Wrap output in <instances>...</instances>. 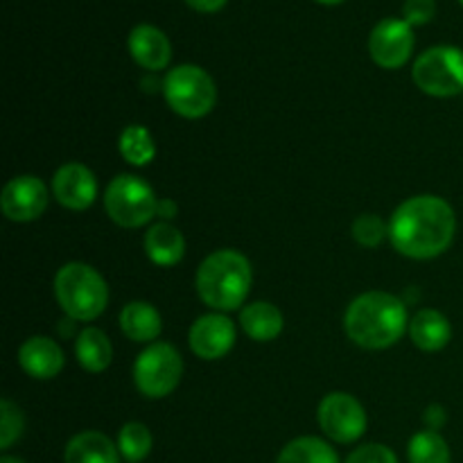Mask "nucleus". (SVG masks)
I'll use <instances>...</instances> for the list:
<instances>
[{
    "instance_id": "nucleus-9",
    "label": "nucleus",
    "mask_w": 463,
    "mask_h": 463,
    "mask_svg": "<svg viewBox=\"0 0 463 463\" xmlns=\"http://www.w3.org/2000/svg\"><path fill=\"white\" fill-rule=\"evenodd\" d=\"M319 428L330 441L353 443L366 432V410L355 396L333 392L319 402L317 410Z\"/></svg>"
},
{
    "instance_id": "nucleus-19",
    "label": "nucleus",
    "mask_w": 463,
    "mask_h": 463,
    "mask_svg": "<svg viewBox=\"0 0 463 463\" xmlns=\"http://www.w3.org/2000/svg\"><path fill=\"white\" fill-rule=\"evenodd\" d=\"M145 253L158 267H175L185 253V238L170 222H158L145 233Z\"/></svg>"
},
{
    "instance_id": "nucleus-27",
    "label": "nucleus",
    "mask_w": 463,
    "mask_h": 463,
    "mask_svg": "<svg viewBox=\"0 0 463 463\" xmlns=\"http://www.w3.org/2000/svg\"><path fill=\"white\" fill-rule=\"evenodd\" d=\"M389 235V226L373 213H364L353 222V238L360 247L375 249L383 244V240Z\"/></svg>"
},
{
    "instance_id": "nucleus-21",
    "label": "nucleus",
    "mask_w": 463,
    "mask_h": 463,
    "mask_svg": "<svg viewBox=\"0 0 463 463\" xmlns=\"http://www.w3.org/2000/svg\"><path fill=\"white\" fill-rule=\"evenodd\" d=\"M75 357L84 371H89V373H102L111 364L113 346L102 330L89 326V328H84L77 335Z\"/></svg>"
},
{
    "instance_id": "nucleus-35",
    "label": "nucleus",
    "mask_w": 463,
    "mask_h": 463,
    "mask_svg": "<svg viewBox=\"0 0 463 463\" xmlns=\"http://www.w3.org/2000/svg\"><path fill=\"white\" fill-rule=\"evenodd\" d=\"M459 3H461V7H463V0H459Z\"/></svg>"
},
{
    "instance_id": "nucleus-2",
    "label": "nucleus",
    "mask_w": 463,
    "mask_h": 463,
    "mask_svg": "<svg viewBox=\"0 0 463 463\" xmlns=\"http://www.w3.org/2000/svg\"><path fill=\"white\" fill-rule=\"evenodd\" d=\"M410 328L405 303L389 292H366L353 298L344 315V330L353 344L369 351L393 346Z\"/></svg>"
},
{
    "instance_id": "nucleus-12",
    "label": "nucleus",
    "mask_w": 463,
    "mask_h": 463,
    "mask_svg": "<svg viewBox=\"0 0 463 463\" xmlns=\"http://www.w3.org/2000/svg\"><path fill=\"white\" fill-rule=\"evenodd\" d=\"M188 342L199 360H222L235 346V324L222 312L203 315L190 328Z\"/></svg>"
},
{
    "instance_id": "nucleus-17",
    "label": "nucleus",
    "mask_w": 463,
    "mask_h": 463,
    "mask_svg": "<svg viewBox=\"0 0 463 463\" xmlns=\"http://www.w3.org/2000/svg\"><path fill=\"white\" fill-rule=\"evenodd\" d=\"M66 463H122V455L116 443L102 432H80L68 441L63 452Z\"/></svg>"
},
{
    "instance_id": "nucleus-25",
    "label": "nucleus",
    "mask_w": 463,
    "mask_h": 463,
    "mask_svg": "<svg viewBox=\"0 0 463 463\" xmlns=\"http://www.w3.org/2000/svg\"><path fill=\"white\" fill-rule=\"evenodd\" d=\"M118 450L127 463H140L152 452V434L147 425L127 423L118 434Z\"/></svg>"
},
{
    "instance_id": "nucleus-34",
    "label": "nucleus",
    "mask_w": 463,
    "mask_h": 463,
    "mask_svg": "<svg viewBox=\"0 0 463 463\" xmlns=\"http://www.w3.org/2000/svg\"><path fill=\"white\" fill-rule=\"evenodd\" d=\"M319 5H326V7H333V5H339L344 3V0H317Z\"/></svg>"
},
{
    "instance_id": "nucleus-20",
    "label": "nucleus",
    "mask_w": 463,
    "mask_h": 463,
    "mask_svg": "<svg viewBox=\"0 0 463 463\" xmlns=\"http://www.w3.org/2000/svg\"><path fill=\"white\" fill-rule=\"evenodd\" d=\"M240 326L253 342H274L283 333V312L267 301H253L240 310Z\"/></svg>"
},
{
    "instance_id": "nucleus-3",
    "label": "nucleus",
    "mask_w": 463,
    "mask_h": 463,
    "mask_svg": "<svg viewBox=\"0 0 463 463\" xmlns=\"http://www.w3.org/2000/svg\"><path fill=\"white\" fill-rule=\"evenodd\" d=\"M251 262L244 253L233 251V249H220L211 253L199 265L197 279H194L199 298L217 312L242 307L251 292Z\"/></svg>"
},
{
    "instance_id": "nucleus-5",
    "label": "nucleus",
    "mask_w": 463,
    "mask_h": 463,
    "mask_svg": "<svg viewBox=\"0 0 463 463\" xmlns=\"http://www.w3.org/2000/svg\"><path fill=\"white\" fill-rule=\"evenodd\" d=\"M163 95H165L167 107L176 116L197 120L215 109L217 86L203 68L194 63H181L172 68L163 80Z\"/></svg>"
},
{
    "instance_id": "nucleus-31",
    "label": "nucleus",
    "mask_w": 463,
    "mask_h": 463,
    "mask_svg": "<svg viewBox=\"0 0 463 463\" xmlns=\"http://www.w3.org/2000/svg\"><path fill=\"white\" fill-rule=\"evenodd\" d=\"M184 3L199 14H215L222 12L229 0H184Z\"/></svg>"
},
{
    "instance_id": "nucleus-15",
    "label": "nucleus",
    "mask_w": 463,
    "mask_h": 463,
    "mask_svg": "<svg viewBox=\"0 0 463 463\" xmlns=\"http://www.w3.org/2000/svg\"><path fill=\"white\" fill-rule=\"evenodd\" d=\"M63 351L54 339L36 335L23 342L18 348V364L30 378L34 380H52L63 369Z\"/></svg>"
},
{
    "instance_id": "nucleus-22",
    "label": "nucleus",
    "mask_w": 463,
    "mask_h": 463,
    "mask_svg": "<svg viewBox=\"0 0 463 463\" xmlns=\"http://www.w3.org/2000/svg\"><path fill=\"white\" fill-rule=\"evenodd\" d=\"M276 463H339V457L324 439L298 437L280 450Z\"/></svg>"
},
{
    "instance_id": "nucleus-11",
    "label": "nucleus",
    "mask_w": 463,
    "mask_h": 463,
    "mask_svg": "<svg viewBox=\"0 0 463 463\" xmlns=\"http://www.w3.org/2000/svg\"><path fill=\"white\" fill-rule=\"evenodd\" d=\"M50 202L48 188L43 181L34 175L14 176L3 190L0 197V208L3 215L12 222H34L45 213Z\"/></svg>"
},
{
    "instance_id": "nucleus-28",
    "label": "nucleus",
    "mask_w": 463,
    "mask_h": 463,
    "mask_svg": "<svg viewBox=\"0 0 463 463\" xmlns=\"http://www.w3.org/2000/svg\"><path fill=\"white\" fill-rule=\"evenodd\" d=\"M437 16V0H405L402 5V21L411 27L428 25Z\"/></svg>"
},
{
    "instance_id": "nucleus-18",
    "label": "nucleus",
    "mask_w": 463,
    "mask_h": 463,
    "mask_svg": "<svg viewBox=\"0 0 463 463\" xmlns=\"http://www.w3.org/2000/svg\"><path fill=\"white\" fill-rule=\"evenodd\" d=\"M120 330L136 344H154L163 330V319L147 301H131L120 312Z\"/></svg>"
},
{
    "instance_id": "nucleus-32",
    "label": "nucleus",
    "mask_w": 463,
    "mask_h": 463,
    "mask_svg": "<svg viewBox=\"0 0 463 463\" xmlns=\"http://www.w3.org/2000/svg\"><path fill=\"white\" fill-rule=\"evenodd\" d=\"M176 213H179V203H176L175 199H170V197H163V199H158L156 215L161 217L163 222H170V220H175V217H176Z\"/></svg>"
},
{
    "instance_id": "nucleus-14",
    "label": "nucleus",
    "mask_w": 463,
    "mask_h": 463,
    "mask_svg": "<svg viewBox=\"0 0 463 463\" xmlns=\"http://www.w3.org/2000/svg\"><path fill=\"white\" fill-rule=\"evenodd\" d=\"M127 50H129L131 59L138 63L140 68L149 72H156L167 68L172 59V45L170 39L163 30L149 23H140L127 36Z\"/></svg>"
},
{
    "instance_id": "nucleus-16",
    "label": "nucleus",
    "mask_w": 463,
    "mask_h": 463,
    "mask_svg": "<svg viewBox=\"0 0 463 463\" xmlns=\"http://www.w3.org/2000/svg\"><path fill=\"white\" fill-rule=\"evenodd\" d=\"M410 333L411 342L425 353H437L450 344L452 339V326L443 312L432 310V307H423L416 312L410 319Z\"/></svg>"
},
{
    "instance_id": "nucleus-24",
    "label": "nucleus",
    "mask_w": 463,
    "mask_h": 463,
    "mask_svg": "<svg viewBox=\"0 0 463 463\" xmlns=\"http://www.w3.org/2000/svg\"><path fill=\"white\" fill-rule=\"evenodd\" d=\"M407 455H410V463H452L450 446L441 434L432 430L416 432L407 448Z\"/></svg>"
},
{
    "instance_id": "nucleus-30",
    "label": "nucleus",
    "mask_w": 463,
    "mask_h": 463,
    "mask_svg": "<svg viewBox=\"0 0 463 463\" xmlns=\"http://www.w3.org/2000/svg\"><path fill=\"white\" fill-rule=\"evenodd\" d=\"M423 420H425V425H428V430L439 432V430L448 423V414L441 405H430L428 410H425Z\"/></svg>"
},
{
    "instance_id": "nucleus-23",
    "label": "nucleus",
    "mask_w": 463,
    "mask_h": 463,
    "mask_svg": "<svg viewBox=\"0 0 463 463\" xmlns=\"http://www.w3.org/2000/svg\"><path fill=\"white\" fill-rule=\"evenodd\" d=\"M122 158L136 167H145L156 156V143H154L149 129L143 125H129L122 129L120 140H118Z\"/></svg>"
},
{
    "instance_id": "nucleus-10",
    "label": "nucleus",
    "mask_w": 463,
    "mask_h": 463,
    "mask_svg": "<svg viewBox=\"0 0 463 463\" xmlns=\"http://www.w3.org/2000/svg\"><path fill=\"white\" fill-rule=\"evenodd\" d=\"M414 27L402 18H384L371 30L369 52L371 59L384 71H398L414 54Z\"/></svg>"
},
{
    "instance_id": "nucleus-7",
    "label": "nucleus",
    "mask_w": 463,
    "mask_h": 463,
    "mask_svg": "<svg viewBox=\"0 0 463 463\" xmlns=\"http://www.w3.org/2000/svg\"><path fill=\"white\" fill-rule=\"evenodd\" d=\"M184 378V360L167 342H154L140 351L134 364L136 389L149 401H161L179 387Z\"/></svg>"
},
{
    "instance_id": "nucleus-29",
    "label": "nucleus",
    "mask_w": 463,
    "mask_h": 463,
    "mask_svg": "<svg viewBox=\"0 0 463 463\" xmlns=\"http://www.w3.org/2000/svg\"><path fill=\"white\" fill-rule=\"evenodd\" d=\"M346 463H398V457L393 455L392 448L383 443H366L348 455Z\"/></svg>"
},
{
    "instance_id": "nucleus-13",
    "label": "nucleus",
    "mask_w": 463,
    "mask_h": 463,
    "mask_svg": "<svg viewBox=\"0 0 463 463\" xmlns=\"http://www.w3.org/2000/svg\"><path fill=\"white\" fill-rule=\"evenodd\" d=\"M52 194L68 211H86L98 199V179L81 163H66L52 176Z\"/></svg>"
},
{
    "instance_id": "nucleus-8",
    "label": "nucleus",
    "mask_w": 463,
    "mask_h": 463,
    "mask_svg": "<svg viewBox=\"0 0 463 463\" xmlns=\"http://www.w3.org/2000/svg\"><path fill=\"white\" fill-rule=\"evenodd\" d=\"M411 80L432 98L463 95V50L457 45L428 48L414 61Z\"/></svg>"
},
{
    "instance_id": "nucleus-26",
    "label": "nucleus",
    "mask_w": 463,
    "mask_h": 463,
    "mask_svg": "<svg viewBox=\"0 0 463 463\" xmlns=\"http://www.w3.org/2000/svg\"><path fill=\"white\" fill-rule=\"evenodd\" d=\"M23 430H25L23 411L12 401L3 398L0 401V450H9L21 439Z\"/></svg>"
},
{
    "instance_id": "nucleus-6",
    "label": "nucleus",
    "mask_w": 463,
    "mask_h": 463,
    "mask_svg": "<svg viewBox=\"0 0 463 463\" xmlns=\"http://www.w3.org/2000/svg\"><path fill=\"white\" fill-rule=\"evenodd\" d=\"M158 199L152 185L136 175H118L104 190L107 215L122 229H140L156 217Z\"/></svg>"
},
{
    "instance_id": "nucleus-4",
    "label": "nucleus",
    "mask_w": 463,
    "mask_h": 463,
    "mask_svg": "<svg viewBox=\"0 0 463 463\" xmlns=\"http://www.w3.org/2000/svg\"><path fill=\"white\" fill-rule=\"evenodd\" d=\"M54 297L66 317L75 321H93L107 310V280L86 262H66L54 276Z\"/></svg>"
},
{
    "instance_id": "nucleus-33",
    "label": "nucleus",
    "mask_w": 463,
    "mask_h": 463,
    "mask_svg": "<svg viewBox=\"0 0 463 463\" xmlns=\"http://www.w3.org/2000/svg\"><path fill=\"white\" fill-rule=\"evenodd\" d=\"M0 463H25V461L18 459V457H9V455H5V457H0Z\"/></svg>"
},
{
    "instance_id": "nucleus-1",
    "label": "nucleus",
    "mask_w": 463,
    "mask_h": 463,
    "mask_svg": "<svg viewBox=\"0 0 463 463\" xmlns=\"http://www.w3.org/2000/svg\"><path fill=\"white\" fill-rule=\"evenodd\" d=\"M457 233L455 208L437 194H419L402 202L389 222L393 249L411 260H432L450 249Z\"/></svg>"
}]
</instances>
